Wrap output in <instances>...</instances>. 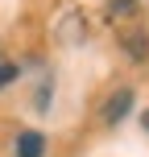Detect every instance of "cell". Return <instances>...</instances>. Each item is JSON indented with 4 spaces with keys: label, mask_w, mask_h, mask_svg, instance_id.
Here are the masks:
<instances>
[{
    "label": "cell",
    "mask_w": 149,
    "mask_h": 157,
    "mask_svg": "<svg viewBox=\"0 0 149 157\" xmlns=\"http://www.w3.org/2000/svg\"><path fill=\"white\" fill-rule=\"evenodd\" d=\"M141 124H145V132H149V112H145V116H141Z\"/></svg>",
    "instance_id": "5b68a950"
},
{
    "label": "cell",
    "mask_w": 149,
    "mask_h": 157,
    "mask_svg": "<svg viewBox=\"0 0 149 157\" xmlns=\"http://www.w3.org/2000/svg\"><path fill=\"white\" fill-rule=\"evenodd\" d=\"M128 112H133V91H128V87H120V91L108 95V103L100 108V116H104V124H120Z\"/></svg>",
    "instance_id": "6da1fadb"
},
{
    "label": "cell",
    "mask_w": 149,
    "mask_h": 157,
    "mask_svg": "<svg viewBox=\"0 0 149 157\" xmlns=\"http://www.w3.org/2000/svg\"><path fill=\"white\" fill-rule=\"evenodd\" d=\"M13 153H17V157H46V136H41V132H33V128H25V132L17 136Z\"/></svg>",
    "instance_id": "7a4b0ae2"
},
{
    "label": "cell",
    "mask_w": 149,
    "mask_h": 157,
    "mask_svg": "<svg viewBox=\"0 0 149 157\" xmlns=\"http://www.w3.org/2000/svg\"><path fill=\"white\" fill-rule=\"evenodd\" d=\"M120 46H128V54H133L137 62L145 58V37H141L137 29H120Z\"/></svg>",
    "instance_id": "3957f363"
},
{
    "label": "cell",
    "mask_w": 149,
    "mask_h": 157,
    "mask_svg": "<svg viewBox=\"0 0 149 157\" xmlns=\"http://www.w3.org/2000/svg\"><path fill=\"white\" fill-rule=\"evenodd\" d=\"M17 75H21V66H17V62H8V58H0V91H4V87L13 83Z\"/></svg>",
    "instance_id": "277c9868"
}]
</instances>
